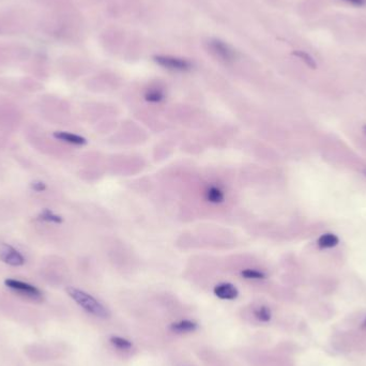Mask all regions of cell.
Instances as JSON below:
<instances>
[{"instance_id":"16","label":"cell","mask_w":366,"mask_h":366,"mask_svg":"<svg viewBox=\"0 0 366 366\" xmlns=\"http://www.w3.org/2000/svg\"><path fill=\"white\" fill-rule=\"evenodd\" d=\"M241 276L246 280H264L267 278L265 272L255 269H245L241 271Z\"/></svg>"},{"instance_id":"7","label":"cell","mask_w":366,"mask_h":366,"mask_svg":"<svg viewBox=\"0 0 366 366\" xmlns=\"http://www.w3.org/2000/svg\"><path fill=\"white\" fill-rule=\"evenodd\" d=\"M197 328H198V325L196 324L195 321L189 320V319L177 321V323H173L171 326H169V330L177 334L192 333V332H195L196 330H197Z\"/></svg>"},{"instance_id":"19","label":"cell","mask_w":366,"mask_h":366,"mask_svg":"<svg viewBox=\"0 0 366 366\" xmlns=\"http://www.w3.org/2000/svg\"><path fill=\"white\" fill-rule=\"evenodd\" d=\"M363 174L366 176V166L363 168Z\"/></svg>"},{"instance_id":"21","label":"cell","mask_w":366,"mask_h":366,"mask_svg":"<svg viewBox=\"0 0 366 366\" xmlns=\"http://www.w3.org/2000/svg\"><path fill=\"white\" fill-rule=\"evenodd\" d=\"M363 129H364V132H365V133H366V126H365V127H364V128H363Z\"/></svg>"},{"instance_id":"5","label":"cell","mask_w":366,"mask_h":366,"mask_svg":"<svg viewBox=\"0 0 366 366\" xmlns=\"http://www.w3.org/2000/svg\"><path fill=\"white\" fill-rule=\"evenodd\" d=\"M0 260L12 267H20L25 264L23 255L13 246L6 243H0Z\"/></svg>"},{"instance_id":"8","label":"cell","mask_w":366,"mask_h":366,"mask_svg":"<svg viewBox=\"0 0 366 366\" xmlns=\"http://www.w3.org/2000/svg\"><path fill=\"white\" fill-rule=\"evenodd\" d=\"M204 197L211 203H221L225 200V193L219 185L212 184L204 192Z\"/></svg>"},{"instance_id":"10","label":"cell","mask_w":366,"mask_h":366,"mask_svg":"<svg viewBox=\"0 0 366 366\" xmlns=\"http://www.w3.org/2000/svg\"><path fill=\"white\" fill-rule=\"evenodd\" d=\"M145 99L150 103H160L165 99V93L160 88H150L145 93Z\"/></svg>"},{"instance_id":"20","label":"cell","mask_w":366,"mask_h":366,"mask_svg":"<svg viewBox=\"0 0 366 366\" xmlns=\"http://www.w3.org/2000/svg\"><path fill=\"white\" fill-rule=\"evenodd\" d=\"M363 327H365V328H366V320L364 321V324H363Z\"/></svg>"},{"instance_id":"4","label":"cell","mask_w":366,"mask_h":366,"mask_svg":"<svg viewBox=\"0 0 366 366\" xmlns=\"http://www.w3.org/2000/svg\"><path fill=\"white\" fill-rule=\"evenodd\" d=\"M154 61L159 66L177 72H186L192 69L190 61L174 56H155Z\"/></svg>"},{"instance_id":"15","label":"cell","mask_w":366,"mask_h":366,"mask_svg":"<svg viewBox=\"0 0 366 366\" xmlns=\"http://www.w3.org/2000/svg\"><path fill=\"white\" fill-rule=\"evenodd\" d=\"M39 219L42 220V221H45V222H50V223H55V224H60V223H62V218L57 216V214L54 213L53 211L48 210V209H44L39 216Z\"/></svg>"},{"instance_id":"1","label":"cell","mask_w":366,"mask_h":366,"mask_svg":"<svg viewBox=\"0 0 366 366\" xmlns=\"http://www.w3.org/2000/svg\"><path fill=\"white\" fill-rule=\"evenodd\" d=\"M67 292L72 300L76 302V304L86 310L87 313L102 319H106L111 316L110 309L88 292L75 287H68Z\"/></svg>"},{"instance_id":"3","label":"cell","mask_w":366,"mask_h":366,"mask_svg":"<svg viewBox=\"0 0 366 366\" xmlns=\"http://www.w3.org/2000/svg\"><path fill=\"white\" fill-rule=\"evenodd\" d=\"M5 284L8 288H10L13 291L22 294V296H24L26 298L33 299V300H41L43 298V294H42L41 290L28 283L13 280V279H9V280L5 281Z\"/></svg>"},{"instance_id":"12","label":"cell","mask_w":366,"mask_h":366,"mask_svg":"<svg viewBox=\"0 0 366 366\" xmlns=\"http://www.w3.org/2000/svg\"><path fill=\"white\" fill-rule=\"evenodd\" d=\"M340 242L338 238L333 234H325L318 239V246L320 248H330L334 247Z\"/></svg>"},{"instance_id":"13","label":"cell","mask_w":366,"mask_h":366,"mask_svg":"<svg viewBox=\"0 0 366 366\" xmlns=\"http://www.w3.org/2000/svg\"><path fill=\"white\" fill-rule=\"evenodd\" d=\"M253 314H254V317L257 320L262 321V323H269V321L272 318L271 309L268 306H266V305H262V306L256 307L254 309V311H253Z\"/></svg>"},{"instance_id":"17","label":"cell","mask_w":366,"mask_h":366,"mask_svg":"<svg viewBox=\"0 0 366 366\" xmlns=\"http://www.w3.org/2000/svg\"><path fill=\"white\" fill-rule=\"evenodd\" d=\"M31 187L33 189V191H35V192H43V191L46 190L45 183H43L41 181H34V182H32Z\"/></svg>"},{"instance_id":"2","label":"cell","mask_w":366,"mask_h":366,"mask_svg":"<svg viewBox=\"0 0 366 366\" xmlns=\"http://www.w3.org/2000/svg\"><path fill=\"white\" fill-rule=\"evenodd\" d=\"M208 46L212 55L216 56L218 59L224 61V62H233L237 58V53L235 49L228 45L224 41H221L219 39H212L209 41Z\"/></svg>"},{"instance_id":"9","label":"cell","mask_w":366,"mask_h":366,"mask_svg":"<svg viewBox=\"0 0 366 366\" xmlns=\"http://www.w3.org/2000/svg\"><path fill=\"white\" fill-rule=\"evenodd\" d=\"M54 137L59 140L69 142V144L78 145V146L87 144L86 138H84L83 136L76 135V134H73V133H69V132H55L54 133Z\"/></svg>"},{"instance_id":"14","label":"cell","mask_w":366,"mask_h":366,"mask_svg":"<svg viewBox=\"0 0 366 366\" xmlns=\"http://www.w3.org/2000/svg\"><path fill=\"white\" fill-rule=\"evenodd\" d=\"M292 54L296 57H298L299 59H301L310 69H316L317 68V64H316L315 59L311 57L309 54L303 51V50H294Z\"/></svg>"},{"instance_id":"18","label":"cell","mask_w":366,"mask_h":366,"mask_svg":"<svg viewBox=\"0 0 366 366\" xmlns=\"http://www.w3.org/2000/svg\"><path fill=\"white\" fill-rule=\"evenodd\" d=\"M346 2L350 3L354 6H363L365 4V0H346Z\"/></svg>"},{"instance_id":"6","label":"cell","mask_w":366,"mask_h":366,"mask_svg":"<svg viewBox=\"0 0 366 366\" xmlns=\"http://www.w3.org/2000/svg\"><path fill=\"white\" fill-rule=\"evenodd\" d=\"M216 296L221 300H235L239 296V290L231 283H221L213 289Z\"/></svg>"},{"instance_id":"11","label":"cell","mask_w":366,"mask_h":366,"mask_svg":"<svg viewBox=\"0 0 366 366\" xmlns=\"http://www.w3.org/2000/svg\"><path fill=\"white\" fill-rule=\"evenodd\" d=\"M110 343L115 347L117 348V349L119 350H122V351H128L130 349H132L133 347V344L131 341L127 340V338L124 337H121V336H112L110 338Z\"/></svg>"}]
</instances>
